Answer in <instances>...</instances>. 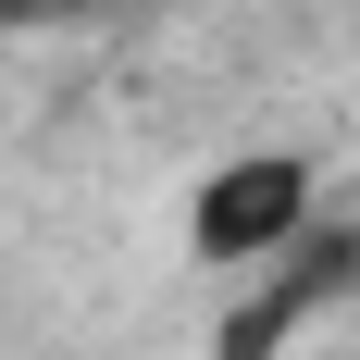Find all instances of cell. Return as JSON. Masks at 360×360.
<instances>
[{"instance_id": "obj_3", "label": "cell", "mask_w": 360, "mask_h": 360, "mask_svg": "<svg viewBox=\"0 0 360 360\" xmlns=\"http://www.w3.org/2000/svg\"><path fill=\"white\" fill-rule=\"evenodd\" d=\"M37 13H63V0H0V25H37Z\"/></svg>"}, {"instance_id": "obj_2", "label": "cell", "mask_w": 360, "mask_h": 360, "mask_svg": "<svg viewBox=\"0 0 360 360\" xmlns=\"http://www.w3.org/2000/svg\"><path fill=\"white\" fill-rule=\"evenodd\" d=\"M348 274H360V249H348V236H323V224H311V236H298V249L274 261V286H261L249 311H236V323L212 335V360H274V348H286V335H298V311H311V298H335V286H348Z\"/></svg>"}, {"instance_id": "obj_1", "label": "cell", "mask_w": 360, "mask_h": 360, "mask_svg": "<svg viewBox=\"0 0 360 360\" xmlns=\"http://www.w3.org/2000/svg\"><path fill=\"white\" fill-rule=\"evenodd\" d=\"M311 199H323V186H311L298 149H236V162H212L199 199H186V261H199V274H274V261L323 224Z\"/></svg>"}]
</instances>
